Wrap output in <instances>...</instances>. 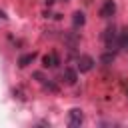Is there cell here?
I'll return each instance as SVG.
<instances>
[{"instance_id":"9","label":"cell","mask_w":128,"mask_h":128,"mask_svg":"<svg viewBox=\"0 0 128 128\" xmlns=\"http://www.w3.org/2000/svg\"><path fill=\"white\" fill-rule=\"evenodd\" d=\"M104 64H110V62H114V52L112 50H108L106 54H102V58H100Z\"/></svg>"},{"instance_id":"5","label":"cell","mask_w":128,"mask_h":128,"mask_svg":"<svg viewBox=\"0 0 128 128\" xmlns=\"http://www.w3.org/2000/svg\"><path fill=\"white\" fill-rule=\"evenodd\" d=\"M42 66H44V68H56V66H58V56H56L54 52L46 54V56L42 58Z\"/></svg>"},{"instance_id":"4","label":"cell","mask_w":128,"mask_h":128,"mask_svg":"<svg viewBox=\"0 0 128 128\" xmlns=\"http://www.w3.org/2000/svg\"><path fill=\"white\" fill-rule=\"evenodd\" d=\"M34 60H36V52H28V54H22V56L18 58V66H20V68H26V66H30Z\"/></svg>"},{"instance_id":"11","label":"cell","mask_w":128,"mask_h":128,"mask_svg":"<svg viewBox=\"0 0 128 128\" xmlns=\"http://www.w3.org/2000/svg\"><path fill=\"white\" fill-rule=\"evenodd\" d=\"M126 94H128V90H126Z\"/></svg>"},{"instance_id":"3","label":"cell","mask_w":128,"mask_h":128,"mask_svg":"<svg viewBox=\"0 0 128 128\" xmlns=\"http://www.w3.org/2000/svg\"><path fill=\"white\" fill-rule=\"evenodd\" d=\"M82 122H84L82 110H80V108H72V110L68 112V124H70V126H80Z\"/></svg>"},{"instance_id":"7","label":"cell","mask_w":128,"mask_h":128,"mask_svg":"<svg viewBox=\"0 0 128 128\" xmlns=\"http://www.w3.org/2000/svg\"><path fill=\"white\" fill-rule=\"evenodd\" d=\"M84 22H86V16H84V12L76 10V12L72 14V24H74V28H78V26H84Z\"/></svg>"},{"instance_id":"8","label":"cell","mask_w":128,"mask_h":128,"mask_svg":"<svg viewBox=\"0 0 128 128\" xmlns=\"http://www.w3.org/2000/svg\"><path fill=\"white\" fill-rule=\"evenodd\" d=\"M120 48L128 50V28H124V32L120 34Z\"/></svg>"},{"instance_id":"2","label":"cell","mask_w":128,"mask_h":128,"mask_svg":"<svg viewBox=\"0 0 128 128\" xmlns=\"http://www.w3.org/2000/svg\"><path fill=\"white\" fill-rule=\"evenodd\" d=\"M116 14V2L114 0H104L102 8H100V16L102 18H112Z\"/></svg>"},{"instance_id":"12","label":"cell","mask_w":128,"mask_h":128,"mask_svg":"<svg viewBox=\"0 0 128 128\" xmlns=\"http://www.w3.org/2000/svg\"><path fill=\"white\" fill-rule=\"evenodd\" d=\"M64 2H66V0H64Z\"/></svg>"},{"instance_id":"10","label":"cell","mask_w":128,"mask_h":128,"mask_svg":"<svg viewBox=\"0 0 128 128\" xmlns=\"http://www.w3.org/2000/svg\"><path fill=\"white\" fill-rule=\"evenodd\" d=\"M42 84H44V88H46V90H50V92H58V86H56L54 82H50V80H44Z\"/></svg>"},{"instance_id":"1","label":"cell","mask_w":128,"mask_h":128,"mask_svg":"<svg viewBox=\"0 0 128 128\" xmlns=\"http://www.w3.org/2000/svg\"><path fill=\"white\" fill-rule=\"evenodd\" d=\"M92 66H94V58H92V56H88V54L78 56V60H76V70H80V72H90Z\"/></svg>"},{"instance_id":"6","label":"cell","mask_w":128,"mask_h":128,"mask_svg":"<svg viewBox=\"0 0 128 128\" xmlns=\"http://www.w3.org/2000/svg\"><path fill=\"white\" fill-rule=\"evenodd\" d=\"M62 78L66 80V84H76V70L74 68H64Z\"/></svg>"}]
</instances>
